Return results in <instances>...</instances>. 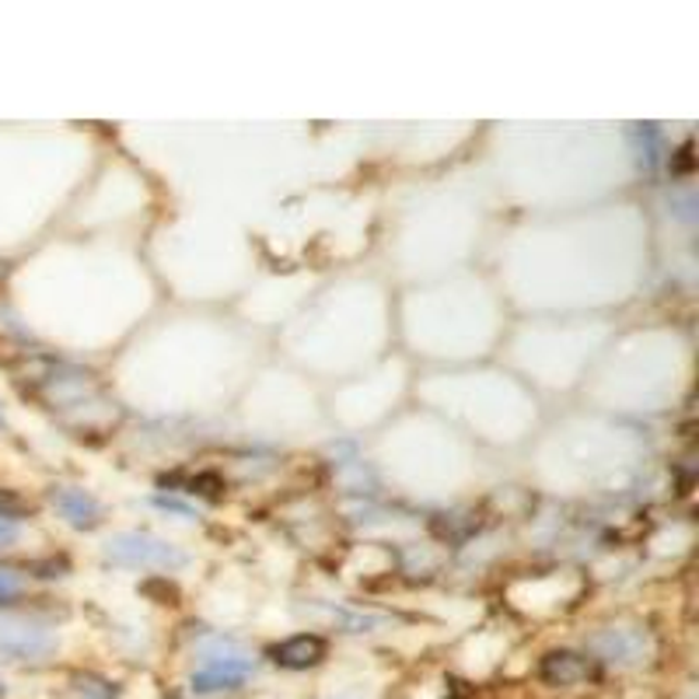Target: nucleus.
Listing matches in <instances>:
<instances>
[{
  "label": "nucleus",
  "mask_w": 699,
  "mask_h": 699,
  "mask_svg": "<svg viewBox=\"0 0 699 699\" xmlns=\"http://www.w3.org/2000/svg\"><path fill=\"white\" fill-rule=\"evenodd\" d=\"M588 675H591V664L571 651H553L542 661V678L549 686H574V682L588 678Z\"/></svg>",
  "instance_id": "nucleus-6"
},
{
  "label": "nucleus",
  "mask_w": 699,
  "mask_h": 699,
  "mask_svg": "<svg viewBox=\"0 0 699 699\" xmlns=\"http://www.w3.org/2000/svg\"><path fill=\"white\" fill-rule=\"evenodd\" d=\"M253 672H256V664L245 654H207L204 669L193 672V692L213 696V692L242 689Z\"/></svg>",
  "instance_id": "nucleus-3"
},
{
  "label": "nucleus",
  "mask_w": 699,
  "mask_h": 699,
  "mask_svg": "<svg viewBox=\"0 0 699 699\" xmlns=\"http://www.w3.org/2000/svg\"><path fill=\"white\" fill-rule=\"evenodd\" d=\"M106 560L120 563V567H147V571H179L186 567V553L164 542L151 531H115L106 542Z\"/></svg>",
  "instance_id": "nucleus-1"
},
{
  "label": "nucleus",
  "mask_w": 699,
  "mask_h": 699,
  "mask_svg": "<svg viewBox=\"0 0 699 699\" xmlns=\"http://www.w3.org/2000/svg\"><path fill=\"white\" fill-rule=\"evenodd\" d=\"M77 692L85 696V699H112V696H120V686L109 678H98V675H77Z\"/></svg>",
  "instance_id": "nucleus-8"
},
{
  "label": "nucleus",
  "mask_w": 699,
  "mask_h": 699,
  "mask_svg": "<svg viewBox=\"0 0 699 699\" xmlns=\"http://www.w3.org/2000/svg\"><path fill=\"white\" fill-rule=\"evenodd\" d=\"M49 501H53V507L60 511V518L71 525V528H95L98 522H102V507H98V501L88 493V490H81V487H57L53 493H49Z\"/></svg>",
  "instance_id": "nucleus-4"
},
{
  "label": "nucleus",
  "mask_w": 699,
  "mask_h": 699,
  "mask_svg": "<svg viewBox=\"0 0 699 699\" xmlns=\"http://www.w3.org/2000/svg\"><path fill=\"white\" fill-rule=\"evenodd\" d=\"M4 692H8V689H4V678H0V699H4Z\"/></svg>",
  "instance_id": "nucleus-12"
},
{
  "label": "nucleus",
  "mask_w": 699,
  "mask_h": 699,
  "mask_svg": "<svg viewBox=\"0 0 699 699\" xmlns=\"http://www.w3.org/2000/svg\"><path fill=\"white\" fill-rule=\"evenodd\" d=\"M322 658H326V640L315 634H297L273 647V661L280 669H291V672L311 669V664H319Z\"/></svg>",
  "instance_id": "nucleus-5"
},
{
  "label": "nucleus",
  "mask_w": 699,
  "mask_h": 699,
  "mask_svg": "<svg viewBox=\"0 0 699 699\" xmlns=\"http://www.w3.org/2000/svg\"><path fill=\"white\" fill-rule=\"evenodd\" d=\"M22 594H25V580H22V574L14 571V567H4V563H0V609L14 605Z\"/></svg>",
  "instance_id": "nucleus-7"
},
{
  "label": "nucleus",
  "mask_w": 699,
  "mask_h": 699,
  "mask_svg": "<svg viewBox=\"0 0 699 699\" xmlns=\"http://www.w3.org/2000/svg\"><path fill=\"white\" fill-rule=\"evenodd\" d=\"M19 542V522L8 518V514H0V549H8Z\"/></svg>",
  "instance_id": "nucleus-10"
},
{
  "label": "nucleus",
  "mask_w": 699,
  "mask_h": 699,
  "mask_svg": "<svg viewBox=\"0 0 699 699\" xmlns=\"http://www.w3.org/2000/svg\"><path fill=\"white\" fill-rule=\"evenodd\" d=\"M57 637L46 626L0 615V658L8 661H42L53 654Z\"/></svg>",
  "instance_id": "nucleus-2"
},
{
  "label": "nucleus",
  "mask_w": 699,
  "mask_h": 699,
  "mask_svg": "<svg viewBox=\"0 0 699 699\" xmlns=\"http://www.w3.org/2000/svg\"><path fill=\"white\" fill-rule=\"evenodd\" d=\"M634 137L640 140V147H637V151H640V164H643V169H654V164L661 161L658 130H654V126H640V130L634 133Z\"/></svg>",
  "instance_id": "nucleus-9"
},
{
  "label": "nucleus",
  "mask_w": 699,
  "mask_h": 699,
  "mask_svg": "<svg viewBox=\"0 0 699 699\" xmlns=\"http://www.w3.org/2000/svg\"><path fill=\"white\" fill-rule=\"evenodd\" d=\"M155 504H158V507H164V511H175V514H182V518H196V511H193V507L179 504V501H169V496H155Z\"/></svg>",
  "instance_id": "nucleus-11"
}]
</instances>
